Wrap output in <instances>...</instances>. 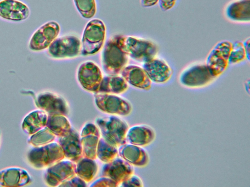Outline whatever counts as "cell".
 Listing matches in <instances>:
<instances>
[{"mask_svg":"<svg viewBox=\"0 0 250 187\" xmlns=\"http://www.w3.org/2000/svg\"><path fill=\"white\" fill-rule=\"evenodd\" d=\"M141 4L144 7H150L156 5L158 0H140Z\"/></svg>","mask_w":250,"mask_h":187,"instance_id":"cell-36","label":"cell"},{"mask_svg":"<svg viewBox=\"0 0 250 187\" xmlns=\"http://www.w3.org/2000/svg\"><path fill=\"white\" fill-rule=\"evenodd\" d=\"M58 143L62 147L65 157L77 163L83 157L81 137L73 128L66 135L59 137Z\"/></svg>","mask_w":250,"mask_h":187,"instance_id":"cell-17","label":"cell"},{"mask_svg":"<svg viewBox=\"0 0 250 187\" xmlns=\"http://www.w3.org/2000/svg\"><path fill=\"white\" fill-rule=\"evenodd\" d=\"M105 35V26L101 20L95 19L88 21L83 34L81 55L89 56L98 53L104 45Z\"/></svg>","mask_w":250,"mask_h":187,"instance_id":"cell-2","label":"cell"},{"mask_svg":"<svg viewBox=\"0 0 250 187\" xmlns=\"http://www.w3.org/2000/svg\"><path fill=\"white\" fill-rule=\"evenodd\" d=\"M225 14L229 20L236 23H249L250 0H235L227 5Z\"/></svg>","mask_w":250,"mask_h":187,"instance_id":"cell-23","label":"cell"},{"mask_svg":"<svg viewBox=\"0 0 250 187\" xmlns=\"http://www.w3.org/2000/svg\"><path fill=\"white\" fill-rule=\"evenodd\" d=\"M232 46V42L222 40L216 43L208 54L205 63L216 78L221 75L228 68Z\"/></svg>","mask_w":250,"mask_h":187,"instance_id":"cell-10","label":"cell"},{"mask_svg":"<svg viewBox=\"0 0 250 187\" xmlns=\"http://www.w3.org/2000/svg\"><path fill=\"white\" fill-rule=\"evenodd\" d=\"M31 178L26 170L19 167H9L0 170V186L22 187L29 184Z\"/></svg>","mask_w":250,"mask_h":187,"instance_id":"cell-20","label":"cell"},{"mask_svg":"<svg viewBox=\"0 0 250 187\" xmlns=\"http://www.w3.org/2000/svg\"><path fill=\"white\" fill-rule=\"evenodd\" d=\"M24 94L31 95L36 106L48 115L61 114L67 116L69 113L68 104L61 95L54 92L44 91L35 94L32 91H23Z\"/></svg>","mask_w":250,"mask_h":187,"instance_id":"cell-7","label":"cell"},{"mask_svg":"<svg viewBox=\"0 0 250 187\" xmlns=\"http://www.w3.org/2000/svg\"><path fill=\"white\" fill-rule=\"evenodd\" d=\"M103 137L119 147L126 143L125 135L128 126L124 120L115 116L99 117L95 120Z\"/></svg>","mask_w":250,"mask_h":187,"instance_id":"cell-4","label":"cell"},{"mask_svg":"<svg viewBox=\"0 0 250 187\" xmlns=\"http://www.w3.org/2000/svg\"><path fill=\"white\" fill-rule=\"evenodd\" d=\"M60 32V26L56 21L51 20L43 23L30 36L27 43L28 50L34 53L46 50Z\"/></svg>","mask_w":250,"mask_h":187,"instance_id":"cell-8","label":"cell"},{"mask_svg":"<svg viewBox=\"0 0 250 187\" xmlns=\"http://www.w3.org/2000/svg\"><path fill=\"white\" fill-rule=\"evenodd\" d=\"M120 74L127 83L133 87L146 91L151 87L152 81L142 67L135 65H127Z\"/></svg>","mask_w":250,"mask_h":187,"instance_id":"cell-19","label":"cell"},{"mask_svg":"<svg viewBox=\"0 0 250 187\" xmlns=\"http://www.w3.org/2000/svg\"><path fill=\"white\" fill-rule=\"evenodd\" d=\"M30 164L36 168L49 167L63 160L65 157L63 150L58 142H51L39 147H34L27 153Z\"/></svg>","mask_w":250,"mask_h":187,"instance_id":"cell-3","label":"cell"},{"mask_svg":"<svg viewBox=\"0 0 250 187\" xmlns=\"http://www.w3.org/2000/svg\"><path fill=\"white\" fill-rule=\"evenodd\" d=\"M46 126L58 137L66 135L72 128L66 116L61 114L48 115Z\"/></svg>","mask_w":250,"mask_h":187,"instance_id":"cell-27","label":"cell"},{"mask_svg":"<svg viewBox=\"0 0 250 187\" xmlns=\"http://www.w3.org/2000/svg\"><path fill=\"white\" fill-rule=\"evenodd\" d=\"M76 163L71 160H61L49 167L43 178L49 186H59L62 183L76 175Z\"/></svg>","mask_w":250,"mask_h":187,"instance_id":"cell-14","label":"cell"},{"mask_svg":"<svg viewBox=\"0 0 250 187\" xmlns=\"http://www.w3.org/2000/svg\"><path fill=\"white\" fill-rule=\"evenodd\" d=\"M124 36L115 34L106 41L101 54V64L108 75H118L128 62L123 47Z\"/></svg>","mask_w":250,"mask_h":187,"instance_id":"cell-1","label":"cell"},{"mask_svg":"<svg viewBox=\"0 0 250 187\" xmlns=\"http://www.w3.org/2000/svg\"><path fill=\"white\" fill-rule=\"evenodd\" d=\"M122 187H143V182L139 177L132 174L121 184Z\"/></svg>","mask_w":250,"mask_h":187,"instance_id":"cell-34","label":"cell"},{"mask_svg":"<svg viewBox=\"0 0 250 187\" xmlns=\"http://www.w3.org/2000/svg\"><path fill=\"white\" fill-rule=\"evenodd\" d=\"M128 87L127 82L122 76L108 75L103 77L97 93L120 94L125 92Z\"/></svg>","mask_w":250,"mask_h":187,"instance_id":"cell-25","label":"cell"},{"mask_svg":"<svg viewBox=\"0 0 250 187\" xmlns=\"http://www.w3.org/2000/svg\"><path fill=\"white\" fill-rule=\"evenodd\" d=\"M56 135L46 126L32 134L28 139V143L34 147H39L52 142Z\"/></svg>","mask_w":250,"mask_h":187,"instance_id":"cell-29","label":"cell"},{"mask_svg":"<svg viewBox=\"0 0 250 187\" xmlns=\"http://www.w3.org/2000/svg\"><path fill=\"white\" fill-rule=\"evenodd\" d=\"M246 59V53L243 43L240 41L232 43V48L229 58V64H236Z\"/></svg>","mask_w":250,"mask_h":187,"instance_id":"cell-31","label":"cell"},{"mask_svg":"<svg viewBox=\"0 0 250 187\" xmlns=\"http://www.w3.org/2000/svg\"><path fill=\"white\" fill-rule=\"evenodd\" d=\"M143 68L151 81L157 84L167 82L173 75V70L164 59L155 56L143 63Z\"/></svg>","mask_w":250,"mask_h":187,"instance_id":"cell-15","label":"cell"},{"mask_svg":"<svg viewBox=\"0 0 250 187\" xmlns=\"http://www.w3.org/2000/svg\"><path fill=\"white\" fill-rule=\"evenodd\" d=\"M77 79L85 90L97 93L103 78L99 66L93 61L87 60L82 63L77 70Z\"/></svg>","mask_w":250,"mask_h":187,"instance_id":"cell-12","label":"cell"},{"mask_svg":"<svg viewBox=\"0 0 250 187\" xmlns=\"http://www.w3.org/2000/svg\"><path fill=\"white\" fill-rule=\"evenodd\" d=\"M94 97L97 107L104 112L127 115L132 111L128 101L114 94L96 93Z\"/></svg>","mask_w":250,"mask_h":187,"instance_id":"cell-11","label":"cell"},{"mask_svg":"<svg viewBox=\"0 0 250 187\" xmlns=\"http://www.w3.org/2000/svg\"></svg>","mask_w":250,"mask_h":187,"instance_id":"cell-38","label":"cell"},{"mask_svg":"<svg viewBox=\"0 0 250 187\" xmlns=\"http://www.w3.org/2000/svg\"><path fill=\"white\" fill-rule=\"evenodd\" d=\"M98 167L94 160L82 157L76 164V175L85 182L92 180L96 175Z\"/></svg>","mask_w":250,"mask_h":187,"instance_id":"cell-26","label":"cell"},{"mask_svg":"<svg viewBox=\"0 0 250 187\" xmlns=\"http://www.w3.org/2000/svg\"><path fill=\"white\" fill-rule=\"evenodd\" d=\"M118 154V150L116 147L103 137L100 138L97 149V157L101 161L107 163L115 159Z\"/></svg>","mask_w":250,"mask_h":187,"instance_id":"cell-28","label":"cell"},{"mask_svg":"<svg viewBox=\"0 0 250 187\" xmlns=\"http://www.w3.org/2000/svg\"><path fill=\"white\" fill-rule=\"evenodd\" d=\"M133 173V168L131 165L120 158H115L106 163L102 169V175L112 179L118 185Z\"/></svg>","mask_w":250,"mask_h":187,"instance_id":"cell-18","label":"cell"},{"mask_svg":"<svg viewBox=\"0 0 250 187\" xmlns=\"http://www.w3.org/2000/svg\"><path fill=\"white\" fill-rule=\"evenodd\" d=\"M118 153L122 158L136 167H145L149 162L147 152L138 146L125 143L119 147Z\"/></svg>","mask_w":250,"mask_h":187,"instance_id":"cell-21","label":"cell"},{"mask_svg":"<svg viewBox=\"0 0 250 187\" xmlns=\"http://www.w3.org/2000/svg\"><path fill=\"white\" fill-rule=\"evenodd\" d=\"M216 78L210 72L206 63H199L191 65L180 73V84L189 88H199L208 85Z\"/></svg>","mask_w":250,"mask_h":187,"instance_id":"cell-9","label":"cell"},{"mask_svg":"<svg viewBox=\"0 0 250 187\" xmlns=\"http://www.w3.org/2000/svg\"><path fill=\"white\" fill-rule=\"evenodd\" d=\"M83 157L95 160L97 149L100 138L97 127L93 123L86 124L82 129L80 134Z\"/></svg>","mask_w":250,"mask_h":187,"instance_id":"cell-16","label":"cell"},{"mask_svg":"<svg viewBox=\"0 0 250 187\" xmlns=\"http://www.w3.org/2000/svg\"><path fill=\"white\" fill-rule=\"evenodd\" d=\"M31 10L20 0H0V19L10 23H19L28 19Z\"/></svg>","mask_w":250,"mask_h":187,"instance_id":"cell-13","label":"cell"},{"mask_svg":"<svg viewBox=\"0 0 250 187\" xmlns=\"http://www.w3.org/2000/svg\"><path fill=\"white\" fill-rule=\"evenodd\" d=\"M244 46L245 49V51L246 53V56H247V59L249 61L250 60V37L246 39L243 42Z\"/></svg>","mask_w":250,"mask_h":187,"instance_id":"cell-37","label":"cell"},{"mask_svg":"<svg viewBox=\"0 0 250 187\" xmlns=\"http://www.w3.org/2000/svg\"><path fill=\"white\" fill-rule=\"evenodd\" d=\"M48 115L42 110L33 111L24 118L21 124L22 130L32 135L46 126Z\"/></svg>","mask_w":250,"mask_h":187,"instance_id":"cell-24","label":"cell"},{"mask_svg":"<svg viewBox=\"0 0 250 187\" xmlns=\"http://www.w3.org/2000/svg\"><path fill=\"white\" fill-rule=\"evenodd\" d=\"M75 6L84 19L93 18L97 12L96 0H73Z\"/></svg>","mask_w":250,"mask_h":187,"instance_id":"cell-30","label":"cell"},{"mask_svg":"<svg viewBox=\"0 0 250 187\" xmlns=\"http://www.w3.org/2000/svg\"><path fill=\"white\" fill-rule=\"evenodd\" d=\"M118 184L112 179L105 176L101 177L90 185V187H117Z\"/></svg>","mask_w":250,"mask_h":187,"instance_id":"cell-33","label":"cell"},{"mask_svg":"<svg viewBox=\"0 0 250 187\" xmlns=\"http://www.w3.org/2000/svg\"><path fill=\"white\" fill-rule=\"evenodd\" d=\"M82 43L80 38L73 34L57 37L46 49L47 56L53 59H69L81 54Z\"/></svg>","mask_w":250,"mask_h":187,"instance_id":"cell-6","label":"cell"},{"mask_svg":"<svg viewBox=\"0 0 250 187\" xmlns=\"http://www.w3.org/2000/svg\"><path fill=\"white\" fill-rule=\"evenodd\" d=\"M123 47L128 56L142 63L157 56L159 51L153 41L131 36H124Z\"/></svg>","mask_w":250,"mask_h":187,"instance_id":"cell-5","label":"cell"},{"mask_svg":"<svg viewBox=\"0 0 250 187\" xmlns=\"http://www.w3.org/2000/svg\"><path fill=\"white\" fill-rule=\"evenodd\" d=\"M86 182L77 175L62 183L59 187H85Z\"/></svg>","mask_w":250,"mask_h":187,"instance_id":"cell-32","label":"cell"},{"mask_svg":"<svg viewBox=\"0 0 250 187\" xmlns=\"http://www.w3.org/2000/svg\"><path fill=\"white\" fill-rule=\"evenodd\" d=\"M177 0H158V4L160 9L166 11L172 9L176 3Z\"/></svg>","mask_w":250,"mask_h":187,"instance_id":"cell-35","label":"cell"},{"mask_svg":"<svg viewBox=\"0 0 250 187\" xmlns=\"http://www.w3.org/2000/svg\"><path fill=\"white\" fill-rule=\"evenodd\" d=\"M155 138L154 130L146 125H135L128 128L125 135L127 143L140 147L150 144Z\"/></svg>","mask_w":250,"mask_h":187,"instance_id":"cell-22","label":"cell"}]
</instances>
